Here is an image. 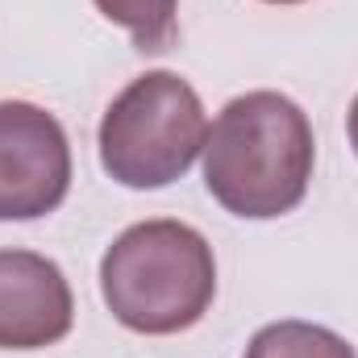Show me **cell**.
Masks as SVG:
<instances>
[{
    "mask_svg": "<svg viewBox=\"0 0 358 358\" xmlns=\"http://www.w3.org/2000/svg\"><path fill=\"white\" fill-rule=\"evenodd\" d=\"M263 4H304V0H263Z\"/></svg>",
    "mask_w": 358,
    "mask_h": 358,
    "instance_id": "cell-9",
    "label": "cell"
},
{
    "mask_svg": "<svg viewBox=\"0 0 358 358\" xmlns=\"http://www.w3.org/2000/svg\"><path fill=\"white\" fill-rule=\"evenodd\" d=\"M346 134H350V146H355V155H358V96H355V104H350V117H346Z\"/></svg>",
    "mask_w": 358,
    "mask_h": 358,
    "instance_id": "cell-8",
    "label": "cell"
},
{
    "mask_svg": "<svg viewBox=\"0 0 358 358\" xmlns=\"http://www.w3.org/2000/svg\"><path fill=\"white\" fill-rule=\"evenodd\" d=\"M208 138L196 88L176 71H146L100 117V167L134 192H155L187 176Z\"/></svg>",
    "mask_w": 358,
    "mask_h": 358,
    "instance_id": "cell-3",
    "label": "cell"
},
{
    "mask_svg": "<svg viewBox=\"0 0 358 358\" xmlns=\"http://www.w3.org/2000/svg\"><path fill=\"white\" fill-rule=\"evenodd\" d=\"M71 192V142L55 113L0 100V221H38Z\"/></svg>",
    "mask_w": 358,
    "mask_h": 358,
    "instance_id": "cell-4",
    "label": "cell"
},
{
    "mask_svg": "<svg viewBox=\"0 0 358 358\" xmlns=\"http://www.w3.org/2000/svg\"><path fill=\"white\" fill-rule=\"evenodd\" d=\"M76 296L63 267L34 250H0V350H42L71 334Z\"/></svg>",
    "mask_w": 358,
    "mask_h": 358,
    "instance_id": "cell-5",
    "label": "cell"
},
{
    "mask_svg": "<svg viewBox=\"0 0 358 358\" xmlns=\"http://www.w3.org/2000/svg\"><path fill=\"white\" fill-rule=\"evenodd\" d=\"M108 313L146 338H171L204 321L217 296V259L200 229L183 221H138L100 259Z\"/></svg>",
    "mask_w": 358,
    "mask_h": 358,
    "instance_id": "cell-2",
    "label": "cell"
},
{
    "mask_svg": "<svg viewBox=\"0 0 358 358\" xmlns=\"http://www.w3.org/2000/svg\"><path fill=\"white\" fill-rule=\"evenodd\" d=\"M104 21L121 25L142 55H163L179 38V0H92Z\"/></svg>",
    "mask_w": 358,
    "mask_h": 358,
    "instance_id": "cell-7",
    "label": "cell"
},
{
    "mask_svg": "<svg viewBox=\"0 0 358 358\" xmlns=\"http://www.w3.org/2000/svg\"><path fill=\"white\" fill-rule=\"evenodd\" d=\"M200 163L208 196L225 213L275 221L308 196L317 163L313 121L283 92L234 96L208 125Z\"/></svg>",
    "mask_w": 358,
    "mask_h": 358,
    "instance_id": "cell-1",
    "label": "cell"
},
{
    "mask_svg": "<svg viewBox=\"0 0 358 358\" xmlns=\"http://www.w3.org/2000/svg\"><path fill=\"white\" fill-rule=\"evenodd\" d=\"M242 358H358L355 346L313 321H275L263 325Z\"/></svg>",
    "mask_w": 358,
    "mask_h": 358,
    "instance_id": "cell-6",
    "label": "cell"
}]
</instances>
